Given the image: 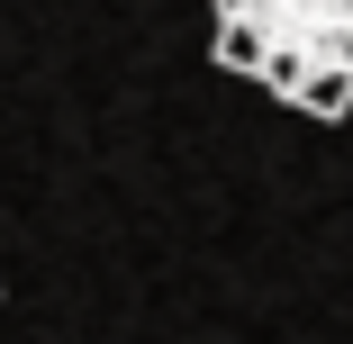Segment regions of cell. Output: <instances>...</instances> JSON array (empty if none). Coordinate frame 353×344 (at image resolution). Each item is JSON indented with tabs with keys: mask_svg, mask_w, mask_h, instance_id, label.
I'll return each mask as SVG.
<instances>
[{
	"mask_svg": "<svg viewBox=\"0 0 353 344\" xmlns=\"http://www.w3.org/2000/svg\"><path fill=\"white\" fill-rule=\"evenodd\" d=\"M218 63L308 118L353 109V0H208Z\"/></svg>",
	"mask_w": 353,
	"mask_h": 344,
	"instance_id": "cell-1",
	"label": "cell"
}]
</instances>
